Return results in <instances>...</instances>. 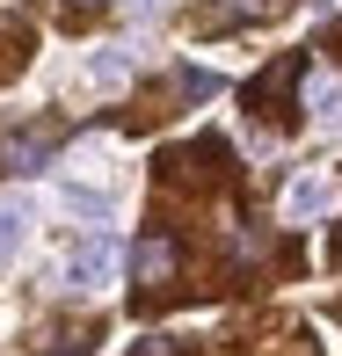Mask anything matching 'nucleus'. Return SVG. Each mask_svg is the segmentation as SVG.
Listing matches in <instances>:
<instances>
[{
    "label": "nucleus",
    "mask_w": 342,
    "mask_h": 356,
    "mask_svg": "<svg viewBox=\"0 0 342 356\" xmlns=\"http://www.w3.org/2000/svg\"><path fill=\"white\" fill-rule=\"evenodd\" d=\"M117 262H124V240L109 233V225H95V233L73 240V254H66V284H73V291H102L109 277H117Z\"/></svg>",
    "instance_id": "f257e3e1"
},
{
    "label": "nucleus",
    "mask_w": 342,
    "mask_h": 356,
    "mask_svg": "<svg viewBox=\"0 0 342 356\" xmlns=\"http://www.w3.org/2000/svg\"><path fill=\"white\" fill-rule=\"evenodd\" d=\"M52 153H59V124H52V117H44V124H22V131L0 138V168H8V175H37Z\"/></svg>",
    "instance_id": "f03ea898"
},
{
    "label": "nucleus",
    "mask_w": 342,
    "mask_h": 356,
    "mask_svg": "<svg viewBox=\"0 0 342 356\" xmlns=\"http://www.w3.org/2000/svg\"><path fill=\"white\" fill-rule=\"evenodd\" d=\"M335 204H342V182L313 168V175H299V182L284 189V225H313V218H328Z\"/></svg>",
    "instance_id": "7ed1b4c3"
},
{
    "label": "nucleus",
    "mask_w": 342,
    "mask_h": 356,
    "mask_svg": "<svg viewBox=\"0 0 342 356\" xmlns=\"http://www.w3.org/2000/svg\"><path fill=\"white\" fill-rule=\"evenodd\" d=\"M175 269H182V248H175L168 233H146L139 248H132V277H139V284H168Z\"/></svg>",
    "instance_id": "20e7f679"
},
{
    "label": "nucleus",
    "mask_w": 342,
    "mask_h": 356,
    "mask_svg": "<svg viewBox=\"0 0 342 356\" xmlns=\"http://www.w3.org/2000/svg\"><path fill=\"white\" fill-rule=\"evenodd\" d=\"M284 8L291 0H219V8H204V29H248V22H270Z\"/></svg>",
    "instance_id": "39448f33"
},
{
    "label": "nucleus",
    "mask_w": 342,
    "mask_h": 356,
    "mask_svg": "<svg viewBox=\"0 0 342 356\" xmlns=\"http://www.w3.org/2000/svg\"><path fill=\"white\" fill-rule=\"evenodd\" d=\"M29 240V204L22 197H0V262H15Z\"/></svg>",
    "instance_id": "423d86ee"
},
{
    "label": "nucleus",
    "mask_w": 342,
    "mask_h": 356,
    "mask_svg": "<svg viewBox=\"0 0 342 356\" xmlns=\"http://www.w3.org/2000/svg\"><path fill=\"white\" fill-rule=\"evenodd\" d=\"M306 109H313V124H320V131H342V80L320 73L313 88H306Z\"/></svg>",
    "instance_id": "0eeeda50"
},
{
    "label": "nucleus",
    "mask_w": 342,
    "mask_h": 356,
    "mask_svg": "<svg viewBox=\"0 0 342 356\" xmlns=\"http://www.w3.org/2000/svg\"><path fill=\"white\" fill-rule=\"evenodd\" d=\"M132 8H153V0H132Z\"/></svg>",
    "instance_id": "6e6552de"
}]
</instances>
